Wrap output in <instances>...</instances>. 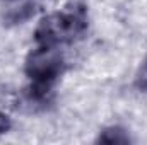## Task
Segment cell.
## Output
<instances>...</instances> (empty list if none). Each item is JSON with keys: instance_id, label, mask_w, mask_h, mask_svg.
<instances>
[{"instance_id": "obj_1", "label": "cell", "mask_w": 147, "mask_h": 145, "mask_svg": "<svg viewBox=\"0 0 147 145\" xmlns=\"http://www.w3.org/2000/svg\"><path fill=\"white\" fill-rule=\"evenodd\" d=\"M89 26L86 5L74 2L70 5L45 15L34 29V41L43 46H60L74 43Z\"/></svg>"}, {"instance_id": "obj_2", "label": "cell", "mask_w": 147, "mask_h": 145, "mask_svg": "<svg viewBox=\"0 0 147 145\" xmlns=\"http://www.w3.org/2000/svg\"><path fill=\"white\" fill-rule=\"evenodd\" d=\"M63 70L65 62L62 53L55 46L38 44L24 62V72L31 80V96L38 101L46 99Z\"/></svg>"}, {"instance_id": "obj_3", "label": "cell", "mask_w": 147, "mask_h": 145, "mask_svg": "<svg viewBox=\"0 0 147 145\" xmlns=\"http://www.w3.org/2000/svg\"><path fill=\"white\" fill-rule=\"evenodd\" d=\"M98 142H101V144H128L130 137H128V133L123 128H120V126H110V128H106V130L101 132Z\"/></svg>"}, {"instance_id": "obj_4", "label": "cell", "mask_w": 147, "mask_h": 145, "mask_svg": "<svg viewBox=\"0 0 147 145\" xmlns=\"http://www.w3.org/2000/svg\"><path fill=\"white\" fill-rule=\"evenodd\" d=\"M137 87L140 91L147 92V60L144 62V65L140 67V70L137 73Z\"/></svg>"}, {"instance_id": "obj_5", "label": "cell", "mask_w": 147, "mask_h": 145, "mask_svg": "<svg viewBox=\"0 0 147 145\" xmlns=\"http://www.w3.org/2000/svg\"><path fill=\"white\" fill-rule=\"evenodd\" d=\"M10 126H12V121H10V118H9L7 114L0 113V135L7 133V132L10 130Z\"/></svg>"}]
</instances>
